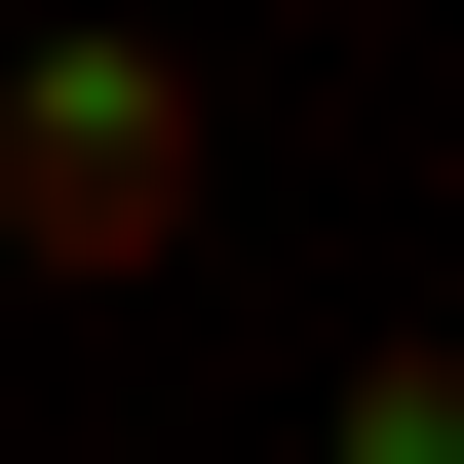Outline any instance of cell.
<instances>
[{"instance_id": "6da1fadb", "label": "cell", "mask_w": 464, "mask_h": 464, "mask_svg": "<svg viewBox=\"0 0 464 464\" xmlns=\"http://www.w3.org/2000/svg\"><path fill=\"white\" fill-rule=\"evenodd\" d=\"M194 194H232V78L194 39H39L0 78V271H155Z\"/></svg>"}]
</instances>
